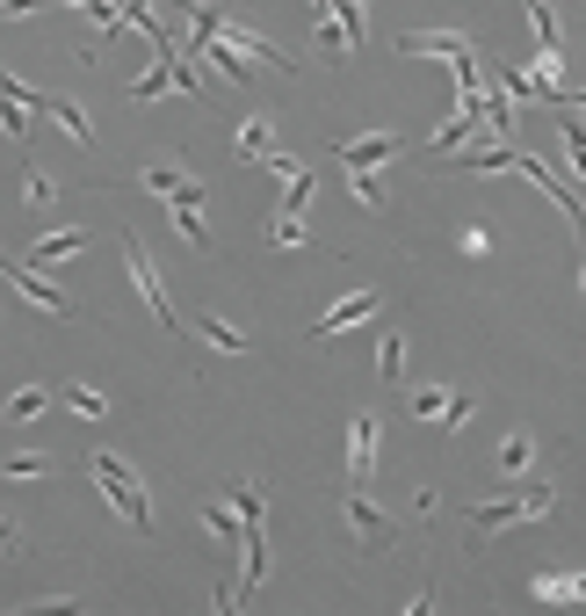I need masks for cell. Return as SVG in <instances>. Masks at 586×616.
Here are the masks:
<instances>
[{"mask_svg": "<svg viewBox=\"0 0 586 616\" xmlns=\"http://www.w3.org/2000/svg\"><path fill=\"white\" fill-rule=\"evenodd\" d=\"M377 442H384V428L369 421V414H355V421H347V472H355V479L377 472Z\"/></svg>", "mask_w": 586, "mask_h": 616, "instance_id": "12", "label": "cell"}, {"mask_svg": "<svg viewBox=\"0 0 586 616\" xmlns=\"http://www.w3.org/2000/svg\"><path fill=\"white\" fill-rule=\"evenodd\" d=\"M44 385H22V392H8V406H0V414H8V421H36V414H44Z\"/></svg>", "mask_w": 586, "mask_h": 616, "instance_id": "18", "label": "cell"}, {"mask_svg": "<svg viewBox=\"0 0 586 616\" xmlns=\"http://www.w3.org/2000/svg\"><path fill=\"white\" fill-rule=\"evenodd\" d=\"M529 464H535V436H529V428H515V436H500V472H507V479H521V472H529Z\"/></svg>", "mask_w": 586, "mask_h": 616, "instance_id": "14", "label": "cell"}, {"mask_svg": "<svg viewBox=\"0 0 586 616\" xmlns=\"http://www.w3.org/2000/svg\"><path fill=\"white\" fill-rule=\"evenodd\" d=\"M123 268H131V283H139V298H145V312L167 327V334H189V319L174 312V298L159 290V268H153V254H145V240L139 232H123Z\"/></svg>", "mask_w": 586, "mask_h": 616, "instance_id": "3", "label": "cell"}, {"mask_svg": "<svg viewBox=\"0 0 586 616\" xmlns=\"http://www.w3.org/2000/svg\"><path fill=\"white\" fill-rule=\"evenodd\" d=\"M529 595L543 602V609H586V573H535Z\"/></svg>", "mask_w": 586, "mask_h": 616, "instance_id": "10", "label": "cell"}, {"mask_svg": "<svg viewBox=\"0 0 586 616\" xmlns=\"http://www.w3.org/2000/svg\"><path fill=\"white\" fill-rule=\"evenodd\" d=\"M0 276L15 283V290H22V298L36 305V312H52V319H73V298H66V290H58V283L44 276V268H36V262H15V254L0 246Z\"/></svg>", "mask_w": 586, "mask_h": 616, "instance_id": "5", "label": "cell"}, {"mask_svg": "<svg viewBox=\"0 0 586 616\" xmlns=\"http://www.w3.org/2000/svg\"><path fill=\"white\" fill-rule=\"evenodd\" d=\"M87 479L109 493V508H117L131 529H153V493H145L139 479L123 472V458H95V464H87Z\"/></svg>", "mask_w": 586, "mask_h": 616, "instance_id": "2", "label": "cell"}, {"mask_svg": "<svg viewBox=\"0 0 586 616\" xmlns=\"http://www.w3.org/2000/svg\"><path fill=\"white\" fill-rule=\"evenodd\" d=\"M0 472L8 479H44V472H58V458H8Z\"/></svg>", "mask_w": 586, "mask_h": 616, "instance_id": "22", "label": "cell"}, {"mask_svg": "<svg viewBox=\"0 0 586 616\" xmlns=\"http://www.w3.org/2000/svg\"><path fill=\"white\" fill-rule=\"evenodd\" d=\"M456 246H464V254H485V246H493V232H485V226H464V240H456Z\"/></svg>", "mask_w": 586, "mask_h": 616, "instance_id": "26", "label": "cell"}, {"mask_svg": "<svg viewBox=\"0 0 586 616\" xmlns=\"http://www.w3.org/2000/svg\"><path fill=\"white\" fill-rule=\"evenodd\" d=\"M305 211H276V246H305Z\"/></svg>", "mask_w": 586, "mask_h": 616, "instance_id": "21", "label": "cell"}, {"mask_svg": "<svg viewBox=\"0 0 586 616\" xmlns=\"http://www.w3.org/2000/svg\"><path fill=\"white\" fill-rule=\"evenodd\" d=\"M0 551H15V522H0Z\"/></svg>", "mask_w": 586, "mask_h": 616, "instance_id": "28", "label": "cell"}, {"mask_svg": "<svg viewBox=\"0 0 586 616\" xmlns=\"http://www.w3.org/2000/svg\"><path fill=\"white\" fill-rule=\"evenodd\" d=\"M66 406L80 414V421H102V414H109V399H102L95 385H66Z\"/></svg>", "mask_w": 586, "mask_h": 616, "instance_id": "20", "label": "cell"}, {"mask_svg": "<svg viewBox=\"0 0 586 616\" xmlns=\"http://www.w3.org/2000/svg\"><path fill=\"white\" fill-rule=\"evenodd\" d=\"M557 508V493L551 486H521V493H507V501H478L471 508V529H515V522H529V515H551Z\"/></svg>", "mask_w": 586, "mask_h": 616, "instance_id": "4", "label": "cell"}, {"mask_svg": "<svg viewBox=\"0 0 586 616\" xmlns=\"http://www.w3.org/2000/svg\"><path fill=\"white\" fill-rule=\"evenodd\" d=\"M36 0H0V15H30Z\"/></svg>", "mask_w": 586, "mask_h": 616, "instance_id": "27", "label": "cell"}, {"mask_svg": "<svg viewBox=\"0 0 586 616\" xmlns=\"http://www.w3.org/2000/svg\"><path fill=\"white\" fill-rule=\"evenodd\" d=\"M44 117H58V123H66V139H80V145L95 139V131H87V117H80V109L66 102V95H44Z\"/></svg>", "mask_w": 586, "mask_h": 616, "instance_id": "19", "label": "cell"}, {"mask_svg": "<svg viewBox=\"0 0 586 616\" xmlns=\"http://www.w3.org/2000/svg\"><path fill=\"white\" fill-rule=\"evenodd\" d=\"M232 153H240V160H268V167L283 160V145H276V123H268V109H261V117H240V139H232Z\"/></svg>", "mask_w": 586, "mask_h": 616, "instance_id": "11", "label": "cell"}, {"mask_svg": "<svg viewBox=\"0 0 586 616\" xmlns=\"http://www.w3.org/2000/svg\"><path fill=\"white\" fill-rule=\"evenodd\" d=\"M413 414H420V421H442V428H464L471 421V392L428 385V392H413Z\"/></svg>", "mask_w": 586, "mask_h": 616, "instance_id": "8", "label": "cell"}, {"mask_svg": "<svg viewBox=\"0 0 586 616\" xmlns=\"http://www.w3.org/2000/svg\"><path fill=\"white\" fill-rule=\"evenodd\" d=\"M363 319H377V290H355V298H341V305H333V312H319V319H311L305 334L319 341V349H327V341L355 334V327H363Z\"/></svg>", "mask_w": 586, "mask_h": 616, "instance_id": "6", "label": "cell"}, {"mask_svg": "<svg viewBox=\"0 0 586 616\" xmlns=\"http://www.w3.org/2000/svg\"><path fill=\"white\" fill-rule=\"evenodd\" d=\"M311 8H319V15H327V8H333V0H311Z\"/></svg>", "mask_w": 586, "mask_h": 616, "instance_id": "29", "label": "cell"}, {"mask_svg": "<svg viewBox=\"0 0 586 616\" xmlns=\"http://www.w3.org/2000/svg\"><path fill=\"white\" fill-rule=\"evenodd\" d=\"M347 189H355V196H363V204H369V211H384V189H377V182H369V175H347Z\"/></svg>", "mask_w": 586, "mask_h": 616, "instance_id": "25", "label": "cell"}, {"mask_svg": "<svg viewBox=\"0 0 586 616\" xmlns=\"http://www.w3.org/2000/svg\"><path fill=\"white\" fill-rule=\"evenodd\" d=\"M22 204H52V175H36V167H22Z\"/></svg>", "mask_w": 586, "mask_h": 616, "instance_id": "23", "label": "cell"}, {"mask_svg": "<svg viewBox=\"0 0 586 616\" xmlns=\"http://www.w3.org/2000/svg\"><path fill=\"white\" fill-rule=\"evenodd\" d=\"M276 175H283V211H305V196H311V167H297L290 153L276 160Z\"/></svg>", "mask_w": 586, "mask_h": 616, "instance_id": "15", "label": "cell"}, {"mask_svg": "<svg viewBox=\"0 0 586 616\" xmlns=\"http://www.w3.org/2000/svg\"><path fill=\"white\" fill-rule=\"evenodd\" d=\"M196 334H203L210 349H224V355H240V349H246V334L232 327V319H218V312H203V319H196Z\"/></svg>", "mask_w": 586, "mask_h": 616, "instance_id": "17", "label": "cell"}, {"mask_svg": "<svg viewBox=\"0 0 586 616\" xmlns=\"http://www.w3.org/2000/svg\"><path fill=\"white\" fill-rule=\"evenodd\" d=\"M557 131H565V145H572V175H586V109H579V102H565Z\"/></svg>", "mask_w": 586, "mask_h": 616, "instance_id": "16", "label": "cell"}, {"mask_svg": "<svg viewBox=\"0 0 586 616\" xmlns=\"http://www.w3.org/2000/svg\"><path fill=\"white\" fill-rule=\"evenodd\" d=\"M341 508H347V522H355V544H369V551H384V544H391V515H384L377 501H369V493H347Z\"/></svg>", "mask_w": 586, "mask_h": 616, "instance_id": "9", "label": "cell"}, {"mask_svg": "<svg viewBox=\"0 0 586 616\" xmlns=\"http://www.w3.org/2000/svg\"><path fill=\"white\" fill-rule=\"evenodd\" d=\"M579 290H586V262H579Z\"/></svg>", "mask_w": 586, "mask_h": 616, "instance_id": "30", "label": "cell"}, {"mask_svg": "<svg viewBox=\"0 0 586 616\" xmlns=\"http://www.w3.org/2000/svg\"><path fill=\"white\" fill-rule=\"evenodd\" d=\"M391 153H398V131H363V139H341V145H333V160H341L347 175H369V167H384Z\"/></svg>", "mask_w": 586, "mask_h": 616, "instance_id": "7", "label": "cell"}, {"mask_svg": "<svg viewBox=\"0 0 586 616\" xmlns=\"http://www.w3.org/2000/svg\"><path fill=\"white\" fill-rule=\"evenodd\" d=\"M145 189L153 196H167V211H174V232H181V246H196V254H203L210 246V226H203V189H196V175L189 167H181V160H153V167H145Z\"/></svg>", "mask_w": 586, "mask_h": 616, "instance_id": "1", "label": "cell"}, {"mask_svg": "<svg viewBox=\"0 0 586 616\" xmlns=\"http://www.w3.org/2000/svg\"><path fill=\"white\" fill-rule=\"evenodd\" d=\"M384 377H391V385L406 377V334H391V341H384Z\"/></svg>", "mask_w": 586, "mask_h": 616, "instance_id": "24", "label": "cell"}, {"mask_svg": "<svg viewBox=\"0 0 586 616\" xmlns=\"http://www.w3.org/2000/svg\"><path fill=\"white\" fill-rule=\"evenodd\" d=\"M80 246H87L80 226H58V232H44V240H30V262L52 268V262H66V254H80Z\"/></svg>", "mask_w": 586, "mask_h": 616, "instance_id": "13", "label": "cell"}]
</instances>
